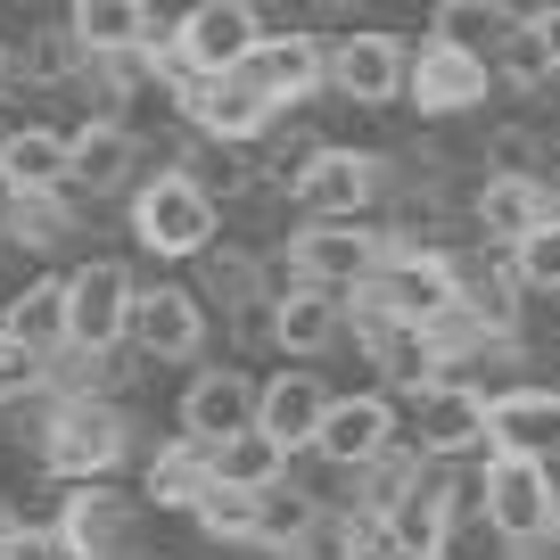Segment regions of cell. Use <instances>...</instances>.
Instances as JSON below:
<instances>
[{"label":"cell","instance_id":"6da1fadb","mask_svg":"<svg viewBox=\"0 0 560 560\" xmlns=\"http://www.w3.org/2000/svg\"><path fill=\"white\" fill-rule=\"evenodd\" d=\"M34 445H42V462H50V478L100 487V478L124 462V445H132V420H124L116 396H50Z\"/></svg>","mask_w":560,"mask_h":560},{"label":"cell","instance_id":"7a4b0ae2","mask_svg":"<svg viewBox=\"0 0 560 560\" xmlns=\"http://www.w3.org/2000/svg\"><path fill=\"white\" fill-rule=\"evenodd\" d=\"M478 511H487V527L511 552H544V544L560 536V478L544 470V462H503L494 454L487 470H478Z\"/></svg>","mask_w":560,"mask_h":560},{"label":"cell","instance_id":"3957f363","mask_svg":"<svg viewBox=\"0 0 560 560\" xmlns=\"http://www.w3.org/2000/svg\"><path fill=\"white\" fill-rule=\"evenodd\" d=\"M214 223H223V207L182 165H165L132 190V240L149 256H214Z\"/></svg>","mask_w":560,"mask_h":560},{"label":"cell","instance_id":"277c9868","mask_svg":"<svg viewBox=\"0 0 560 560\" xmlns=\"http://www.w3.org/2000/svg\"><path fill=\"white\" fill-rule=\"evenodd\" d=\"M387 256H396V240H380V231H363V223H298L280 264H289V280H298V289L354 298V289H371V280H380Z\"/></svg>","mask_w":560,"mask_h":560},{"label":"cell","instance_id":"5b68a950","mask_svg":"<svg viewBox=\"0 0 560 560\" xmlns=\"http://www.w3.org/2000/svg\"><path fill=\"white\" fill-rule=\"evenodd\" d=\"M371 298L387 305V322H412V330H429V322H445V314L462 305V264L438 256V247L396 240V256H387L380 280H371Z\"/></svg>","mask_w":560,"mask_h":560},{"label":"cell","instance_id":"8992f818","mask_svg":"<svg viewBox=\"0 0 560 560\" xmlns=\"http://www.w3.org/2000/svg\"><path fill=\"white\" fill-rule=\"evenodd\" d=\"M412 50H420V42L387 34V25H354V34L330 42V91L354 100V107L404 100V91H412Z\"/></svg>","mask_w":560,"mask_h":560},{"label":"cell","instance_id":"52a82bcc","mask_svg":"<svg viewBox=\"0 0 560 560\" xmlns=\"http://www.w3.org/2000/svg\"><path fill=\"white\" fill-rule=\"evenodd\" d=\"M132 305H140V280L124 272L116 256L67 272V314H74V354H116L132 338Z\"/></svg>","mask_w":560,"mask_h":560},{"label":"cell","instance_id":"ba28073f","mask_svg":"<svg viewBox=\"0 0 560 560\" xmlns=\"http://www.w3.org/2000/svg\"><path fill=\"white\" fill-rule=\"evenodd\" d=\"M264 9L256 0H198L190 18H174V42H182V58H190L198 74H240L247 58L264 50Z\"/></svg>","mask_w":560,"mask_h":560},{"label":"cell","instance_id":"9c48e42d","mask_svg":"<svg viewBox=\"0 0 560 560\" xmlns=\"http://www.w3.org/2000/svg\"><path fill=\"white\" fill-rule=\"evenodd\" d=\"M174 107H182V124H190L198 140H223V149H256V140L280 124V107L264 100L247 74H207V83L182 91Z\"/></svg>","mask_w":560,"mask_h":560},{"label":"cell","instance_id":"30bf717a","mask_svg":"<svg viewBox=\"0 0 560 560\" xmlns=\"http://www.w3.org/2000/svg\"><path fill=\"white\" fill-rule=\"evenodd\" d=\"M380 190H387V165L371 158V149H330V140H322V158L305 165V182L289 198L305 207V223H354Z\"/></svg>","mask_w":560,"mask_h":560},{"label":"cell","instance_id":"8fae6325","mask_svg":"<svg viewBox=\"0 0 560 560\" xmlns=\"http://www.w3.org/2000/svg\"><path fill=\"white\" fill-rule=\"evenodd\" d=\"M487 412H494V396H487L478 380H438L429 396H412V438H420V454H429V462L478 454V445H487Z\"/></svg>","mask_w":560,"mask_h":560},{"label":"cell","instance_id":"7c38bea8","mask_svg":"<svg viewBox=\"0 0 560 560\" xmlns=\"http://www.w3.org/2000/svg\"><path fill=\"white\" fill-rule=\"evenodd\" d=\"M487 91H494V58H470L454 42H420L412 50V91L404 100L420 116H470V107H487Z\"/></svg>","mask_w":560,"mask_h":560},{"label":"cell","instance_id":"4fadbf2b","mask_svg":"<svg viewBox=\"0 0 560 560\" xmlns=\"http://www.w3.org/2000/svg\"><path fill=\"white\" fill-rule=\"evenodd\" d=\"M240 74L289 116V107H305L322 83H330V50H322V34H305V25H280V34H264V50L247 58Z\"/></svg>","mask_w":560,"mask_h":560},{"label":"cell","instance_id":"5bb4252c","mask_svg":"<svg viewBox=\"0 0 560 560\" xmlns=\"http://www.w3.org/2000/svg\"><path fill=\"white\" fill-rule=\"evenodd\" d=\"M256 404H264V387L247 380V371H198V380L182 387V438L214 454V445L256 429Z\"/></svg>","mask_w":560,"mask_h":560},{"label":"cell","instance_id":"9a60e30c","mask_svg":"<svg viewBox=\"0 0 560 560\" xmlns=\"http://www.w3.org/2000/svg\"><path fill=\"white\" fill-rule=\"evenodd\" d=\"M487 445L503 462H560V387H503L487 412Z\"/></svg>","mask_w":560,"mask_h":560},{"label":"cell","instance_id":"2e32d148","mask_svg":"<svg viewBox=\"0 0 560 560\" xmlns=\"http://www.w3.org/2000/svg\"><path fill=\"white\" fill-rule=\"evenodd\" d=\"M387 445H396V396L363 387V396H338V404H330V420H322V445H314V454L330 462V470H371Z\"/></svg>","mask_w":560,"mask_h":560},{"label":"cell","instance_id":"e0dca14e","mask_svg":"<svg viewBox=\"0 0 560 560\" xmlns=\"http://www.w3.org/2000/svg\"><path fill=\"white\" fill-rule=\"evenodd\" d=\"M50 536L67 544V560H116L124 544H132V503H124L116 487H67Z\"/></svg>","mask_w":560,"mask_h":560},{"label":"cell","instance_id":"ac0fdd59","mask_svg":"<svg viewBox=\"0 0 560 560\" xmlns=\"http://www.w3.org/2000/svg\"><path fill=\"white\" fill-rule=\"evenodd\" d=\"M330 404L338 396L314 380V371H272V380H264V404H256V429L280 445V454H314Z\"/></svg>","mask_w":560,"mask_h":560},{"label":"cell","instance_id":"d6986e66","mask_svg":"<svg viewBox=\"0 0 560 560\" xmlns=\"http://www.w3.org/2000/svg\"><path fill=\"white\" fill-rule=\"evenodd\" d=\"M132 347L149 363H198V347H207V298H190V289H140Z\"/></svg>","mask_w":560,"mask_h":560},{"label":"cell","instance_id":"ffe728a7","mask_svg":"<svg viewBox=\"0 0 560 560\" xmlns=\"http://www.w3.org/2000/svg\"><path fill=\"white\" fill-rule=\"evenodd\" d=\"M0 190H9V198H58V190H74V132L18 124V132L0 140Z\"/></svg>","mask_w":560,"mask_h":560},{"label":"cell","instance_id":"44dd1931","mask_svg":"<svg viewBox=\"0 0 560 560\" xmlns=\"http://www.w3.org/2000/svg\"><path fill=\"white\" fill-rule=\"evenodd\" d=\"M338 330H347V298H330V289H280L272 298V347L280 354H330Z\"/></svg>","mask_w":560,"mask_h":560},{"label":"cell","instance_id":"7402d4cb","mask_svg":"<svg viewBox=\"0 0 560 560\" xmlns=\"http://www.w3.org/2000/svg\"><path fill=\"white\" fill-rule=\"evenodd\" d=\"M67 25H74V42H83L91 58H124V50H149V42H158L149 0H74Z\"/></svg>","mask_w":560,"mask_h":560},{"label":"cell","instance_id":"603a6c76","mask_svg":"<svg viewBox=\"0 0 560 560\" xmlns=\"http://www.w3.org/2000/svg\"><path fill=\"white\" fill-rule=\"evenodd\" d=\"M552 190L544 182H503L487 174V190H478V231H487V247H520L536 223H552Z\"/></svg>","mask_w":560,"mask_h":560},{"label":"cell","instance_id":"cb8c5ba5","mask_svg":"<svg viewBox=\"0 0 560 560\" xmlns=\"http://www.w3.org/2000/svg\"><path fill=\"white\" fill-rule=\"evenodd\" d=\"M132 165H140L132 124H100V116H91L83 132H74V190L107 198V190H124V182H132Z\"/></svg>","mask_w":560,"mask_h":560},{"label":"cell","instance_id":"d4e9b609","mask_svg":"<svg viewBox=\"0 0 560 560\" xmlns=\"http://www.w3.org/2000/svg\"><path fill=\"white\" fill-rule=\"evenodd\" d=\"M140 487H149V503H158V511H198V503H207V487H214V454H207V445H190V438H174V445L149 454V478H140Z\"/></svg>","mask_w":560,"mask_h":560},{"label":"cell","instance_id":"484cf974","mask_svg":"<svg viewBox=\"0 0 560 560\" xmlns=\"http://www.w3.org/2000/svg\"><path fill=\"white\" fill-rule=\"evenodd\" d=\"M0 322H9V330H18L25 347L42 354V363H58V354L74 347V314H67V280H34V289H25V298L9 305V314H0Z\"/></svg>","mask_w":560,"mask_h":560},{"label":"cell","instance_id":"4316f807","mask_svg":"<svg viewBox=\"0 0 560 560\" xmlns=\"http://www.w3.org/2000/svg\"><path fill=\"white\" fill-rule=\"evenodd\" d=\"M429 42H454V50H470V58H494L511 42V18L494 0H438V9H429Z\"/></svg>","mask_w":560,"mask_h":560},{"label":"cell","instance_id":"83f0119b","mask_svg":"<svg viewBox=\"0 0 560 560\" xmlns=\"http://www.w3.org/2000/svg\"><path fill=\"white\" fill-rule=\"evenodd\" d=\"M214 478H223V487H247V494H272V487H289V454H280L264 429H247V438L214 445Z\"/></svg>","mask_w":560,"mask_h":560},{"label":"cell","instance_id":"f1b7e54d","mask_svg":"<svg viewBox=\"0 0 560 560\" xmlns=\"http://www.w3.org/2000/svg\"><path fill=\"white\" fill-rule=\"evenodd\" d=\"M0 231H9V247L50 256V247L74 240V207H67V190L58 198H9V207H0Z\"/></svg>","mask_w":560,"mask_h":560},{"label":"cell","instance_id":"f546056e","mask_svg":"<svg viewBox=\"0 0 560 560\" xmlns=\"http://www.w3.org/2000/svg\"><path fill=\"white\" fill-rule=\"evenodd\" d=\"M314 520H322V503L305 487H272V494H264V511H256V544H264V552H280V560H298V544L314 536Z\"/></svg>","mask_w":560,"mask_h":560},{"label":"cell","instance_id":"4dcf8cb0","mask_svg":"<svg viewBox=\"0 0 560 560\" xmlns=\"http://www.w3.org/2000/svg\"><path fill=\"white\" fill-rule=\"evenodd\" d=\"M182 174H190L198 190L223 207V198H240L247 182H256V165H247V149H223V140H198V132H190V149H182Z\"/></svg>","mask_w":560,"mask_h":560},{"label":"cell","instance_id":"1f68e13d","mask_svg":"<svg viewBox=\"0 0 560 560\" xmlns=\"http://www.w3.org/2000/svg\"><path fill=\"white\" fill-rule=\"evenodd\" d=\"M207 298L231 305V314H264V264L240 256V247H214L207 256Z\"/></svg>","mask_w":560,"mask_h":560},{"label":"cell","instance_id":"d6a6232c","mask_svg":"<svg viewBox=\"0 0 560 560\" xmlns=\"http://www.w3.org/2000/svg\"><path fill=\"white\" fill-rule=\"evenodd\" d=\"M256 511H264V494H247V487H223V478H214V487H207V503H198L190 520L207 527L214 544H256Z\"/></svg>","mask_w":560,"mask_h":560},{"label":"cell","instance_id":"836d02e7","mask_svg":"<svg viewBox=\"0 0 560 560\" xmlns=\"http://www.w3.org/2000/svg\"><path fill=\"white\" fill-rule=\"evenodd\" d=\"M503 264H511V280H520V289L560 298V214H552V223H536L520 247H503Z\"/></svg>","mask_w":560,"mask_h":560},{"label":"cell","instance_id":"e575fe53","mask_svg":"<svg viewBox=\"0 0 560 560\" xmlns=\"http://www.w3.org/2000/svg\"><path fill=\"white\" fill-rule=\"evenodd\" d=\"M25 74H34V83H74V74H91V50L74 42V25H42V34L25 42Z\"/></svg>","mask_w":560,"mask_h":560},{"label":"cell","instance_id":"d590c367","mask_svg":"<svg viewBox=\"0 0 560 560\" xmlns=\"http://www.w3.org/2000/svg\"><path fill=\"white\" fill-rule=\"evenodd\" d=\"M42 387H50V363L0 322V404H25V396H42Z\"/></svg>","mask_w":560,"mask_h":560},{"label":"cell","instance_id":"8d00e7d4","mask_svg":"<svg viewBox=\"0 0 560 560\" xmlns=\"http://www.w3.org/2000/svg\"><path fill=\"white\" fill-rule=\"evenodd\" d=\"M494 67H503V83H520V91L552 83V58H544L536 25H511V42H503V50H494Z\"/></svg>","mask_w":560,"mask_h":560},{"label":"cell","instance_id":"74e56055","mask_svg":"<svg viewBox=\"0 0 560 560\" xmlns=\"http://www.w3.org/2000/svg\"><path fill=\"white\" fill-rule=\"evenodd\" d=\"M536 158H544V140L520 132V124H503L487 140V174H503V182H536Z\"/></svg>","mask_w":560,"mask_h":560},{"label":"cell","instance_id":"f35d334b","mask_svg":"<svg viewBox=\"0 0 560 560\" xmlns=\"http://www.w3.org/2000/svg\"><path fill=\"white\" fill-rule=\"evenodd\" d=\"M0 560H67V544H58L50 527H18V536L0 544Z\"/></svg>","mask_w":560,"mask_h":560},{"label":"cell","instance_id":"ab89813d","mask_svg":"<svg viewBox=\"0 0 560 560\" xmlns=\"http://www.w3.org/2000/svg\"><path fill=\"white\" fill-rule=\"evenodd\" d=\"M536 42H544V58H552V74H560V0L536 18Z\"/></svg>","mask_w":560,"mask_h":560},{"label":"cell","instance_id":"60d3db41","mask_svg":"<svg viewBox=\"0 0 560 560\" xmlns=\"http://www.w3.org/2000/svg\"><path fill=\"white\" fill-rule=\"evenodd\" d=\"M494 9H503V18H511V25H536V18H544V9H552V0H494Z\"/></svg>","mask_w":560,"mask_h":560},{"label":"cell","instance_id":"b9f144b4","mask_svg":"<svg viewBox=\"0 0 560 560\" xmlns=\"http://www.w3.org/2000/svg\"><path fill=\"white\" fill-rule=\"evenodd\" d=\"M18 527H25V520H18V503H9V494H0V544L18 536Z\"/></svg>","mask_w":560,"mask_h":560},{"label":"cell","instance_id":"7bdbcfd3","mask_svg":"<svg viewBox=\"0 0 560 560\" xmlns=\"http://www.w3.org/2000/svg\"><path fill=\"white\" fill-rule=\"evenodd\" d=\"M0 74H9V50H0Z\"/></svg>","mask_w":560,"mask_h":560},{"label":"cell","instance_id":"ee69618b","mask_svg":"<svg viewBox=\"0 0 560 560\" xmlns=\"http://www.w3.org/2000/svg\"><path fill=\"white\" fill-rule=\"evenodd\" d=\"M0 247H9V231H0Z\"/></svg>","mask_w":560,"mask_h":560},{"label":"cell","instance_id":"f6af8a7d","mask_svg":"<svg viewBox=\"0 0 560 560\" xmlns=\"http://www.w3.org/2000/svg\"><path fill=\"white\" fill-rule=\"evenodd\" d=\"M552 207H560V190H552Z\"/></svg>","mask_w":560,"mask_h":560}]
</instances>
